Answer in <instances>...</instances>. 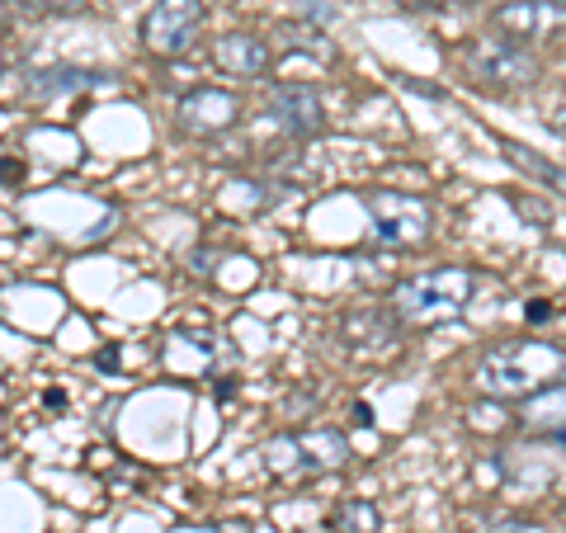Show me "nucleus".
<instances>
[{
    "label": "nucleus",
    "instance_id": "1",
    "mask_svg": "<svg viewBox=\"0 0 566 533\" xmlns=\"http://www.w3.org/2000/svg\"><path fill=\"white\" fill-rule=\"evenodd\" d=\"M566 368V354L547 341H505L486 349L482 359H476V393L491 397V401H524L534 397L538 387L557 383Z\"/></svg>",
    "mask_w": 566,
    "mask_h": 533
},
{
    "label": "nucleus",
    "instance_id": "2",
    "mask_svg": "<svg viewBox=\"0 0 566 533\" xmlns=\"http://www.w3.org/2000/svg\"><path fill=\"white\" fill-rule=\"evenodd\" d=\"M476 293V274L463 264H444V270H424L416 279H406L387 297V312L401 326H449L468 312V302Z\"/></svg>",
    "mask_w": 566,
    "mask_h": 533
},
{
    "label": "nucleus",
    "instance_id": "3",
    "mask_svg": "<svg viewBox=\"0 0 566 533\" xmlns=\"http://www.w3.org/2000/svg\"><path fill=\"white\" fill-rule=\"evenodd\" d=\"M264 463L274 477H316V472H340L349 463V439L331 425L316 430H293L283 439L264 443Z\"/></svg>",
    "mask_w": 566,
    "mask_h": 533
},
{
    "label": "nucleus",
    "instance_id": "4",
    "mask_svg": "<svg viewBox=\"0 0 566 533\" xmlns=\"http://www.w3.org/2000/svg\"><path fill=\"white\" fill-rule=\"evenodd\" d=\"M208 20L203 0H151L147 14H142V48L151 58H185V52L199 43V29Z\"/></svg>",
    "mask_w": 566,
    "mask_h": 533
},
{
    "label": "nucleus",
    "instance_id": "5",
    "mask_svg": "<svg viewBox=\"0 0 566 533\" xmlns=\"http://www.w3.org/2000/svg\"><path fill=\"white\" fill-rule=\"evenodd\" d=\"M364 208L374 218V237L387 245H424L434 232V208L420 194L374 189V194H364Z\"/></svg>",
    "mask_w": 566,
    "mask_h": 533
},
{
    "label": "nucleus",
    "instance_id": "6",
    "mask_svg": "<svg viewBox=\"0 0 566 533\" xmlns=\"http://www.w3.org/2000/svg\"><path fill=\"white\" fill-rule=\"evenodd\" d=\"M468 71L491 91H528L543 66L520 39H476L468 48Z\"/></svg>",
    "mask_w": 566,
    "mask_h": 533
},
{
    "label": "nucleus",
    "instance_id": "7",
    "mask_svg": "<svg viewBox=\"0 0 566 533\" xmlns=\"http://www.w3.org/2000/svg\"><path fill=\"white\" fill-rule=\"evenodd\" d=\"M241 118V100L222 85H199V91H185L175 104V123L189 137H222L227 128H237Z\"/></svg>",
    "mask_w": 566,
    "mask_h": 533
},
{
    "label": "nucleus",
    "instance_id": "8",
    "mask_svg": "<svg viewBox=\"0 0 566 533\" xmlns=\"http://www.w3.org/2000/svg\"><path fill=\"white\" fill-rule=\"evenodd\" d=\"M270 118L283 128V137H297V142H307L316 133H326V104L322 95L312 91V85H274L270 91Z\"/></svg>",
    "mask_w": 566,
    "mask_h": 533
},
{
    "label": "nucleus",
    "instance_id": "9",
    "mask_svg": "<svg viewBox=\"0 0 566 533\" xmlns=\"http://www.w3.org/2000/svg\"><path fill=\"white\" fill-rule=\"evenodd\" d=\"M212 62H218L227 76H264L270 71V43L260 39V33H222V39H212Z\"/></svg>",
    "mask_w": 566,
    "mask_h": 533
},
{
    "label": "nucleus",
    "instance_id": "10",
    "mask_svg": "<svg viewBox=\"0 0 566 533\" xmlns=\"http://www.w3.org/2000/svg\"><path fill=\"white\" fill-rule=\"evenodd\" d=\"M520 425L528 435H547L566 443V383H547L534 397L520 401Z\"/></svg>",
    "mask_w": 566,
    "mask_h": 533
},
{
    "label": "nucleus",
    "instance_id": "11",
    "mask_svg": "<svg viewBox=\"0 0 566 533\" xmlns=\"http://www.w3.org/2000/svg\"><path fill=\"white\" fill-rule=\"evenodd\" d=\"M501 151H505V161L510 166H520L524 175H534L538 185H547V189H557L562 199H566V166H557V161H547V156H538L534 147H524V142H501Z\"/></svg>",
    "mask_w": 566,
    "mask_h": 533
},
{
    "label": "nucleus",
    "instance_id": "12",
    "mask_svg": "<svg viewBox=\"0 0 566 533\" xmlns=\"http://www.w3.org/2000/svg\"><path fill=\"white\" fill-rule=\"evenodd\" d=\"M99 76L91 71H71V66H48V71H33L29 76V91L39 100H52V95H71V91H85V85H95Z\"/></svg>",
    "mask_w": 566,
    "mask_h": 533
},
{
    "label": "nucleus",
    "instance_id": "13",
    "mask_svg": "<svg viewBox=\"0 0 566 533\" xmlns=\"http://www.w3.org/2000/svg\"><path fill=\"white\" fill-rule=\"evenodd\" d=\"M326 529L331 533H378L382 520H378L374 501H340L326 514Z\"/></svg>",
    "mask_w": 566,
    "mask_h": 533
},
{
    "label": "nucleus",
    "instance_id": "14",
    "mask_svg": "<svg viewBox=\"0 0 566 533\" xmlns=\"http://www.w3.org/2000/svg\"><path fill=\"white\" fill-rule=\"evenodd\" d=\"M538 14H543V6H534V0H510V6H501L495 10V24L501 29H510L505 39H528V33L538 29Z\"/></svg>",
    "mask_w": 566,
    "mask_h": 533
},
{
    "label": "nucleus",
    "instance_id": "15",
    "mask_svg": "<svg viewBox=\"0 0 566 533\" xmlns=\"http://www.w3.org/2000/svg\"><path fill=\"white\" fill-rule=\"evenodd\" d=\"M283 48H297V52H312V58H331V43L322 39V29H307V24H283Z\"/></svg>",
    "mask_w": 566,
    "mask_h": 533
},
{
    "label": "nucleus",
    "instance_id": "16",
    "mask_svg": "<svg viewBox=\"0 0 566 533\" xmlns=\"http://www.w3.org/2000/svg\"><path fill=\"white\" fill-rule=\"evenodd\" d=\"M24 6H33V10H76L81 0H24Z\"/></svg>",
    "mask_w": 566,
    "mask_h": 533
},
{
    "label": "nucleus",
    "instance_id": "17",
    "mask_svg": "<svg viewBox=\"0 0 566 533\" xmlns=\"http://www.w3.org/2000/svg\"><path fill=\"white\" fill-rule=\"evenodd\" d=\"M14 180H24V166H14V156H6V185Z\"/></svg>",
    "mask_w": 566,
    "mask_h": 533
},
{
    "label": "nucleus",
    "instance_id": "18",
    "mask_svg": "<svg viewBox=\"0 0 566 533\" xmlns=\"http://www.w3.org/2000/svg\"><path fill=\"white\" fill-rule=\"evenodd\" d=\"M543 316H553V307H543V302L534 297V307H528V322H543Z\"/></svg>",
    "mask_w": 566,
    "mask_h": 533
},
{
    "label": "nucleus",
    "instance_id": "19",
    "mask_svg": "<svg viewBox=\"0 0 566 533\" xmlns=\"http://www.w3.org/2000/svg\"><path fill=\"white\" fill-rule=\"evenodd\" d=\"M534 6H543V10H566V0H534Z\"/></svg>",
    "mask_w": 566,
    "mask_h": 533
},
{
    "label": "nucleus",
    "instance_id": "20",
    "mask_svg": "<svg viewBox=\"0 0 566 533\" xmlns=\"http://www.w3.org/2000/svg\"><path fill=\"white\" fill-rule=\"evenodd\" d=\"M430 6H463V0H430Z\"/></svg>",
    "mask_w": 566,
    "mask_h": 533
}]
</instances>
